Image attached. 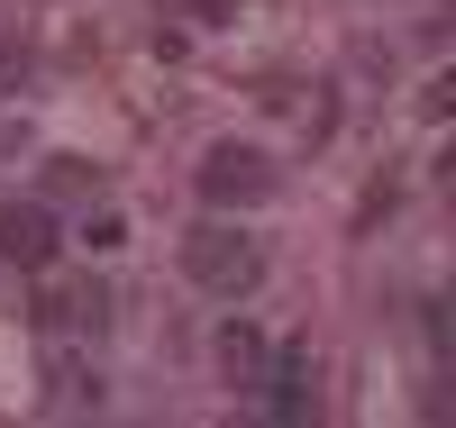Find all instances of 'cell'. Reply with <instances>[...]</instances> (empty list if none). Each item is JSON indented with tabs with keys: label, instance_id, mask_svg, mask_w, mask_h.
Returning a JSON list of instances; mask_svg holds the SVG:
<instances>
[{
	"label": "cell",
	"instance_id": "3",
	"mask_svg": "<svg viewBox=\"0 0 456 428\" xmlns=\"http://www.w3.org/2000/svg\"><path fill=\"white\" fill-rule=\"evenodd\" d=\"M0 255H10L19 274H46L55 264V210L46 201H10L0 210Z\"/></svg>",
	"mask_w": 456,
	"mask_h": 428
},
{
	"label": "cell",
	"instance_id": "10",
	"mask_svg": "<svg viewBox=\"0 0 456 428\" xmlns=\"http://www.w3.org/2000/svg\"><path fill=\"white\" fill-rule=\"evenodd\" d=\"M438 182H447V191H456V146H447V155H438Z\"/></svg>",
	"mask_w": 456,
	"mask_h": 428
},
{
	"label": "cell",
	"instance_id": "9",
	"mask_svg": "<svg viewBox=\"0 0 456 428\" xmlns=\"http://www.w3.org/2000/svg\"><path fill=\"white\" fill-rule=\"evenodd\" d=\"M192 10H201V19H228V10H238V0H192Z\"/></svg>",
	"mask_w": 456,
	"mask_h": 428
},
{
	"label": "cell",
	"instance_id": "7",
	"mask_svg": "<svg viewBox=\"0 0 456 428\" xmlns=\"http://www.w3.org/2000/svg\"><path fill=\"white\" fill-rule=\"evenodd\" d=\"M46 191L83 201V191H101V165H83V155H55V165H46Z\"/></svg>",
	"mask_w": 456,
	"mask_h": 428
},
{
	"label": "cell",
	"instance_id": "4",
	"mask_svg": "<svg viewBox=\"0 0 456 428\" xmlns=\"http://www.w3.org/2000/svg\"><path fill=\"white\" fill-rule=\"evenodd\" d=\"M37 319H46V328H101L110 292L101 283H37Z\"/></svg>",
	"mask_w": 456,
	"mask_h": 428
},
{
	"label": "cell",
	"instance_id": "2",
	"mask_svg": "<svg viewBox=\"0 0 456 428\" xmlns=\"http://www.w3.org/2000/svg\"><path fill=\"white\" fill-rule=\"evenodd\" d=\"M192 182H201L210 210H247V201H265V191H274V165H265L256 146H210Z\"/></svg>",
	"mask_w": 456,
	"mask_h": 428
},
{
	"label": "cell",
	"instance_id": "5",
	"mask_svg": "<svg viewBox=\"0 0 456 428\" xmlns=\"http://www.w3.org/2000/svg\"><path fill=\"white\" fill-rule=\"evenodd\" d=\"M219 365H228V383H238V392H265V337H256L247 319L219 328Z\"/></svg>",
	"mask_w": 456,
	"mask_h": 428
},
{
	"label": "cell",
	"instance_id": "1",
	"mask_svg": "<svg viewBox=\"0 0 456 428\" xmlns=\"http://www.w3.org/2000/svg\"><path fill=\"white\" fill-rule=\"evenodd\" d=\"M183 274L201 292H219V301H238V292H256L265 255H256L247 228H192V238H183Z\"/></svg>",
	"mask_w": 456,
	"mask_h": 428
},
{
	"label": "cell",
	"instance_id": "8",
	"mask_svg": "<svg viewBox=\"0 0 456 428\" xmlns=\"http://www.w3.org/2000/svg\"><path fill=\"white\" fill-rule=\"evenodd\" d=\"M420 109H429V119H447V109H456V73H438V83H429V101H420Z\"/></svg>",
	"mask_w": 456,
	"mask_h": 428
},
{
	"label": "cell",
	"instance_id": "6",
	"mask_svg": "<svg viewBox=\"0 0 456 428\" xmlns=\"http://www.w3.org/2000/svg\"><path fill=\"white\" fill-rule=\"evenodd\" d=\"M46 410H101V374L73 365V356H55L46 365Z\"/></svg>",
	"mask_w": 456,
	"mask_h": 428
}]
</instances>
